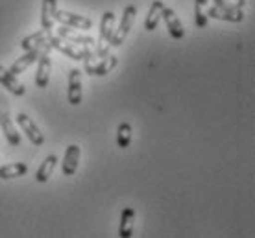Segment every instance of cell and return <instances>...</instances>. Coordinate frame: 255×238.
I'll list each match as a JSON object with an SVG mask.
<instances>
[{"label":"cell","mask_w":255,"mask_h":238,"mask_svg":"<svg viewBox=\"0 0 255 238\" xmlns=\"http://www.w3.org/2000/svg\"><path fill=\"white\" fill-rule=\"evenodd\" d=\"M48 43H50L54 50L61 52L69 59H74V61H85V59H93L96 56L93 46H76L69 43V41H65V39L58 37V35H50Z\"/></svg>","instance_id":"1"},{"label":"cell","mask_w":255,"mask_h":238,"mask_svg":"<svg viewBox=\"0 0 255 238\" xmlns=\"http://www.w3.org/2000/svg\"><path fill=\"white\" fill-rule=\"evenodd\" d=\"M115 28V13L106 11L100 20V35H98V46H96V56L98 58H106L109 56V48H111V37H113V30Z\"/></svg>","instance_id":"2"},{"label":"cell","mask_w":255,"mask_h":238,"mask_svg":"<svg viewBox=\"0 0 255 238\" xmlns=\"http://www.w3.org/2000/svg\"><path fill=\"white\" fill-rule=\"evenodd\" d=\"M0 128L4 131V137L6 141L11 144V146H20V135L15 124H13L11 116H9V107H7V100L0 98Z\"/></svg>","instance_id":"3"},{"label":"cell","mask_w":255,"mask_h":238,"mask_svg":"<svg viewBox=\"0 0 255 238\" xmlns=\"http://www.w3.org/2000/svg\"><path fill=\"white\" fill-rule=\"evenodd\" d=\"M135 17H137V7L135 6H126L124 13L121 17V26L117 28V32H113V37H111V46H121L124 43V39L128 37V33L131 30V26L135 22Z\"/></svg>","instance_id":"4"},{"label":"cell","mask_w":255,"mask_h":238,"mask_svg":"<svg viewBox=\"0 0 255 238\" xmlns=\"http://www.w3.org/2000/svg\"><path fill=\"white\" fill-rule=\"evenodd\" d=\"M54 50L52 46H46L37 58V74H35V85L39 89H45L50 83V72H52V58L50 52Z\"/></svg>","instance_id":"5"},{"label":"cell","mask_w":255,"mask_h":238,"mask_svg":"<svg viewBox=\"0 0 255 238\" xmlns=\"http://www.w3.org/2000/svg\"><path fill=\"white\" fill-rule=\"evenodd\" d=\"M17 124H19V128L24 131V135L28 137V141L32 142L33 146H43V144H45V135H43V131L37 128V124L32 120V116L24 115V113H19V115H17Z\"/></svg>","instance_id":"6"},{"label":"cell","mask_w":255,"mask_h":238,"mask_svg":"<svg viewBox=\"0 0 255 238\" xmlns=\"http://www.w3.org/2000/svg\"><path fill=\"white\" fill-rule=\"evenodd\" d=\"M54 19L58 20V22H61L63 26L78 28V30H83V32H87V30L93 28V20L89 17H83V15H78V13L63 11V9H56Z\"/></svg>","instance_id":"7"},{"label":"cell","mask_w":255,"mask_h":238,"mask_svg":"<svg viewBox=\"0 0 255 238\" xmlns=\"http://www.w3.org/2000/svg\"><path fill=\"white\" fill-rule=\"evenodd\" d=\"M93 59H85V72H87L89 76H95V78L106 76V74H109V72L113 71L117 65H119L117 56H111V54L106 56V58H100L98 63H93Z\"/></svg>","instance_id":"8"},{"label":"cell","mask_w":255,"mask_h":238,"mask_svg":"<svg viewBox=\"0 0 255 238\" xmlns=\"http://www.w3.org/2000/svg\"><path fill=\"white\" fill-rule=\"evenodd\" d=\"M46 46H50V43H45V45H39L35 46V48H32V50H26V54L22 56V58H19L15 63L11 65V69H9V72L11 74H15V76H19V74H22V72L28 69V67H32L35 61H37V58L41 56V52L45 50Z\"/></svg>","instance_id":"9"},{"label":"cell","mask_w":255,"mask_h":238,"mask_svg":"<svg viewBox=\"0 0 255 238\" xmlns=\"http://www.w3.org/2000/svg\"><path fill=\"white\" fill-rule=\"evenodd\" d=\"M83 81H82V71L72 69L69 72V103L70 105H80L83 98Z\"/></svg>","instance_id":"10"},{"label":"cell","mask_w":255,"mask_h":238,"mask_svg":"<svg viewBox=\"0 0 255 238\" xmlns=\"http://www.w3.org/2000/svg\"><path fill=\"white\" fill-rule=\"evenodd\" d=\"M207 17L217 20H226V22H243L244 11L243 9H228V7L207 6Z\"/></svg>","instance_id":"11"},{"label":"cell","mask_w":255,"mask_h":238,"mask_svg":"<svg viewBox=\"0 0 255 238\" xmlns=\"http://www.w3.org/2000/svg\"><path fill=\"white\" fill-rule=\"evenodd\" d=\"M161 17L165 19V24L168 28V32L172 35L174 39H183L185 37V30H183V24H181V20L179 17L176 15L172 7H163V11H161Z\"/></svg>","instance_id":"12"},{"label":"cell","mask_w":255,"mask_h":238,"mask_svg":"<svg viewBox=\"0 0 255 238\" xmlns=\"http://www.w3.org/2000/svg\"><path fill=\"white\" fill-rule=\"evenodd\" d=\"M80 155H82V150H80L78 144H70L69 148L65 150L63 164H61L63 175H74L76 174L78 166H80Z\"/></svg>","instance_id":"13"},{"label":"cell","mask_w":255,"mask_h":238,"mask_svg":"<svg viewBox=\"0 0 255 238\" xmlns=\"http://www.w3.org/2000/svg\"><path fill=\"white\" fill-rule=\"evenodd\" d=\"M58 37L69 41L72 45H80V46H93L96 43L95 39L89 37V35H83V33H78L76 28H69V26H59L58 28Z\"/></svg>","instance_id":"14"},{"label":"cell","mask_w":255,"mask_h":238,"mask_svg":"<svg viewBox=\"0 0 255 238\" xmlns=\"http://www.w3.org/2000/svg\"><path fill=\"white\" fill-rule=\"evenodd\" d=\"M0 83H2V87H6L11 94H15V96H24V92H26L24 85L17 79L15 74H11V72L7 71V69H4L2 65H0Z\"/></svg>","instance_id":"15"},{"label":"cell","mask_w":255,"mask_h":238,"mask_svg":"<svg viewBox=\"0 0 255 238\" xmlns=\"http://www.w3.org/2000/svg\"><path fill=\"white\" fill-rule=\"evenodd\" d=\"M135 229V209L126 207L121 214V226H119V237L131 238Z\"/></svg>","instance_id":"16"},{"label":"cell","mask_w":255,"mask_h":238,"mask_svg":"<svg viewBox=\"0 0 255 238\" xmlns=\"http://www.w3.org/2000/svg\"><path fill=\"white\" fill-rule=\"evenodd\" d=\"M56 9H58V0H43V7H41V26H43V30L54 28Z\"/></svg>","instance_id":"17"},{"label":"cell","mask_w":255,"mask_h":238,"mask_svg":"<svg viewBox=\"0 0 255 238\" xmlns=\"http://www.w3.org/2000/svg\"><path fill=\"white\" fill-rule=\"evenodd\" d=\"M50 35H52V30H41V32H35L32 35H28V37L22 39V43H20V48L22 50H32L35 46L39 45H45L50 41Z\"/></svg>","instance_id":"18"},{"label":"cell","mask_w":255,"mask_h":238,"mask_svg":"<svg viewBox=\"0 0 255 238\" xmlns=\"http://www.w3.org/2000/svg\"><path fill=\"white\" fill-rule=\"evenodd\" d=\"M163 2L161 0H153L152 6L148 7V13H146V20H144V28H146L148 32H153L157 24H159L161 20V11H163Z\"/></svg>","instance_id":"19"},{"label":"cell","mask_w":255,"mask_h":238,"mask_svg":"<svg viewBox=\"0 0 255 238\" xmlns=\"http://www.w3.org/2000/svg\"><path fill=\"white\" fill-rule=\"evenodd\" d=\"M28 172V166L24 162H11L6 166H0V179H15V177H22Z\"/></svg>","instance_id":"20"},{"label":"cell","mask_w":255,"mask_h":238,"mask_svg":"<svg viewBox=\"0 0 255 238\" xmlns=\"http://www.w3.org/2000/svg\"><path fill=\"white\" fill-rule=\"evenodd\" d=\"M56 164H58V157H56V155H48L45 161H43V164L39 166L37 174H35V179H37L39 183H46V181L50 179V175H52V172H54Z\"/></svg>","instance_id":"21"},{"label":"cell","mask_w":255,"mask_h":238,"mask_svg":"<svg viewBox=\"0 0 255 238\" xmlns=\"http://www.w3.org/2000/svg\"><path fill=\"white\" fill-rule=\"evenodd\" d=\"M207 6H209V0H194V24H196V28H207V22H209Z\"/></svg>","instance_id":"22"},{"label":"cell","mask_w":255,"mask_h":238,"mask_svg":"<svg viewBox=\"0 0 255 238\" xmlns=\"http://www.w3.org/2000/svg\"><path fill=\"white\" fill-rule=\"evenodd\" d=\"M131 142V124L122 122L119 128H117V146L119 148H128Z\"/></svg>","instance_id":"23"},{"label":"cell","mask_w":255,"mask_h":238,"mask_svg":"<svg viewBox=\"0 0 255 238\" xmlns=\"http://www.w3.org/2000/svg\"><path fill=\"white\" fill-rule=\"evenodd\" d=\"M217 7H228V9H243L246 6V0H213Z\"/></svg>","instance_id":"24"}]
</instances>
